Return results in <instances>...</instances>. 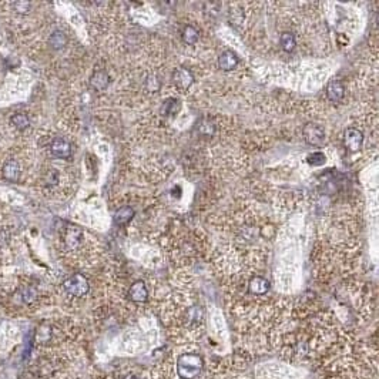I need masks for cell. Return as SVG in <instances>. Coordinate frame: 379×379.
Here are the masks:
<instances>
[{
	"label": "cell",
	"instance_id": "1",
	"mask_svg": "<svg viewBox=\"0 0 379 379\" xmlns=\"http://www.w3.org/2000/svg\"><path fill=\"white\" fill-rule=\"evenodd\" d=\"M210 358L200 345H174L151 369V379H206Z\"/></svg>",
	"mask_w": 379,
	"mask_h": 379
},
{
	"label": "cell",
	"instance_id": "2",
	"mask_svg": "<svg viewBox=\"0 0 379 379\" xmlns=\"http://www.w3.org/2000/svg\"><path fill=\"white\" fill-rule=\"evenodd\" d=\"M248 360L243 355H227L210 362L206 379H252L247 373Z\"/></svg>",
	"mask_w": 379,
	"mask_h": 379
},
{
	"label": "cell",
	"instance_id": "3",
	"mask_svg": "<svg viewBox=\"0 0 379 379\" xmlns=\"http://www.w3.org/2000/svg\"><path fill=\"white\" fill-rule=\"evenodd\" d=\"M126 298L130 302V305L133 307H144L150 302L151 294H150L147 284L143 280H137L134 283L130 284L129 289L126 292Z\"/></svg>",
	"mask_w": 379,
	"mask_h": 379
},
{
	"label": "cell",
	"instance_id": "4",
	"mask_svg": "<svg viewBox=\"0 0 379 379\" xmlns=\"http://www.w3.org/2000/svg\"><path fill=\"white\" fill-rule=\"evenodd\" d=\"M63 289L67 295L73 296V298H83L90 291V283L83 274H73L67 280H65Z\"/></svg>",
	"mask_w": 379,
	"mask_h": 379
},
{
	"label": "cell",
	"instance_id": "5",
	"mask_svg": "<svg viewBox=\"0 0 379 379\" xmlns=\"http://www.w3.org/2000/svg\"><path fill=\"white\" fill-rule=\"evenodd\" d=\"M106 379H151V375H150V369H146L138 365L126 364L111 371L106 376Z\"/></svg>",
	"mask_w": 379,
	"mask_h": 379
},
{
	"label": "cell",
	"instance_id": "6",
	"mask_svg": "<svg viewBox=\"0 0 379 379\" xmlns=\"http://www.w3.org/2000/svg\"><path fill=\"white\" fill-rule=\"evenodd\" d=\"M302 135L309 146H321L325 140V131L320 124H315V123L305 124L302 129Z\"/></svg>",
	"mask_w": 379,
	"mask_h": 379
},
{
	"label": "cell",
	"instance_id": "7",
	"mask_svg": "<svg viewBox=\"0 0 379 379\" xmlns=\"http://www.w3.org/2000/svg\"><path fill=\"white\" fill-rule=\"evenodd\" d=\"M362 143H364V134L362 131L358 129H353V127H349V129L345 130L344 133V146L347 148L348 151H358L361 147H362Z\"/></svg>",
	"mask_w": 379,
	"mask_h": 379
},
{
	"label": "cell",
	"instance_id": "8",
	"mask_svg": "<svg viewBox=\"0 0 379 379\" xmlns=\"http://www.w3.org/2000/svg\"><path fill=\"white\" fill-rule=\"evenodd\" d=\"M174 84L177 86V89L180 90H188L194 83V76L191 74V71L186 69V67H178L177 70L174 71L173 74Z\"/></svg>",
	"mask_w": 379,
	"mask_h": 379
},
{
	"label": "cell",
	"instance_id": "9",
	"mask_svg": "<svg viewBox=\"0 0 379 379\" xmlns=\"http://www.w3.org/2000/svg\"><path fill=\"white\" fill-rule=\"evenodd\" d=\"M63 240H65V244L69 250H76V248L80 247L82 241H83V231L77 227H74V225H70V227L66 228Z\"/></svg>",
	"mask_w": 379,
	"mask_h": 379
},
{
	"label": "cell",
	"instance_id": "10",
	"mask_svg": "<svg viewBox=\"0 0 379 379\" xmlns=\"http://www.w3.org/2000/svg\"><path fill=\"white\" fill-rule=\"evenodd\" d=\"M50 153L57 158H70L71 157V146L70 143L66 142L65 138H54L50 144Z\"/></svg>",
	"mask_w": 379,
	"mask_h": 379
},
{
	"label": "cell",
	"instance_id": "11",
	"mask_svg": "<svg viewBox=\"0 0 379 379\" xmlns=\"http://www.w3.org/2000/svg\"><path fill=\"white\" fill-rule=\"evenodd\" d=\"M327 97L334 102V103H340L345 97V87L341 80H331L327 86Z\"/></svg>",
	"mask_w": 379,
	"mask_h": 379
},
{
	"label": "cell",
	"instance_id": "12",
	"mask_svg": "<svg viewBox=\"0 0 379 379\" xmlns=\"http://www.w3.org/2000/svg\"><path fill=\"white\" fill-rule=\"evenodd\" d=\"M240 63V58L234 52L231 50H227V52L221 53V56L218 58V66L221 70L224 71H231L234 70L235 67Z\"/></svg>",
	"mask_w": 379,
	"mask_h": 379
},
{
	"label": "cell",
	"instance_id": "13",
	"mask_svg": "<svg viewBox=\"0 0 379 379\" xmlns=\"http://www.w3.org/2000/svg\"><path fill=\"white\" fill-rule=\"evenodd\" d=\"M110 83V77L107 74V71L104 70H97L93 73V76L90 78V86L97 91L106 90L107 86Z\"/></svg>",
	"mask_w": 379,
	"mask_h": 379
},
{
	"label": "cell",
	"instance_id": "14",
	"mask_svg": "<svg viewBox=\"0 0 379 379\" xmlns=\"http://www.w3.org/2000/svg\"><path fill=\"white\" fill-rule=\"evenodd\" d=\"M2 175L7 181H17L20 177V166L16 160H9L2 168Z\"/></svg>",
	"mask_w": 379,
	"mask_h": 379
},
{
	"label": "cell",
	"instance_id": "15",
	"mask_svg": "<svg viewBox=\"0 0 379 379\" xmlns=\"http://www.w3.org/2000/svg\"><path fill=\"white\" fill-rule=\"evenodd\" d=\"M133 215H134V210L131 207H122L114 214V221H116V224L124 225L133 218Z\"/></svg>",
	"mask_w": 379,
	"mask_h": 379
},
{
	"label": "cell",
	"instance_id": "16",
	"mask_svg": "<svg viewBox=\"0 0 379 379\" xmlns=\"http://www.w3.org/2000/svg\"><path fill=\"white\" fill-rule=\"evenodd\" d=\"M280 46H281V49H283L284 52H287V53L292 52L296 46L294 34L289 32H284L283 34L280 36Z\"/></svg>",
	"mask_w": 379,
	"mask_h": 379
},
{
	"label": "cell",
	"instance_id": "17",
	"mask_svg": "<svg viewBox=\"0 0 379 379\" xmlns=\"http://www.w3.org/2000/svg\"><path fill=\"white\" fill-rule=\"evenodd\" d=\"M181 37H183V42L187 43V45H195L197 42H198V30L195 29L194 26H186L184 27V30L181 33Z\"/></svg>",
	"mask_w": 379,
	"mask_h": 379
},
{
	"label": "cell",
	"instance_id": "18",
	"mask_svg": "<svg viewBox=\"0 0 379 379\" xmlns=\"http://www.w3.org/2000/svg\"><path fill=\"white\" fill-rule=\"evenodd\" d=\"M49 43L52 46L53 49H56V50H60V49H63L66 45H67V37H66L65 33L62 32H54L50 36V39H49Z\"/></svg>",
	"mask_w": 379,
	"mask_h": 379
},
{
	"label": "cell",
	"instance_id": "19",
	"mask_svg": "<svg viewBox=\"0 0 379 379\" xmlns=\"http://www.w3.org/2000/svg\"><path fill=\"white\" fill-rule=\"evenodd\" d=\"M10 123H12L17 130H26L27 127H29V124H30L29 117H27L26 114H23V113H16V114H13L12 118H10Z\"/></svg>",
	"mask_w": 379,
	"mask_h": 379
},
{
	"label": "cell",
	"instance_id": "20",
	"mask_svg": "<svg viewBox=\"0 0 379 379\" xmlns=\"http://www.w3.org/2000/svg\"><path fill=\"white\" fill-rule=\"evenodd\" d=\"M178 110H180V103L175 98H168L163 104V114H166V116L177 114Z\"/></svg>",
	"mask_w": 379,
	"mask_h": 379
},
{
	"label": "cell",
	"instance_id": "21",
	"mask_svg": "<svg viewBox=\"0 0 379 379\" xmlns=\"http://www.w3.org/2000/svg\"><path fill=\"white\" fill-rule=\"evenodd\" d=\"M325 160H327V158H325V154L321 153V151H315L312 154H309L308 158H307V161H308L311 166H314V167L322 166V164L325 163Z\"/></svg>",
	"mask_w": 379,
	"mask_h": 379
},
{
	"label": "cell",
	"instance_id": "22",
	"mask_svg": "<svg viewBox=\"0 0 379 379\" xmlns=\"http://www.w3.org/2000/svg\"><path fill=\"white\" fill-rule=\"evenodd\" d=\"M22 298H23V301L26 302V304H32L37 298V291H36V288H33V287H27V288L23 289Z\"/></svg>",
	"mask_w": 379,
	"mask_h": 379
},
{
	"label": "cell",
	"instance_id": "23",
	"mask_svg": "<svg viewBox=\"0 0 379 379\" xmlns=\"http://www.w3.org/2000/svg\"><path fill=\"white\" fill-rule=\"evenodd\" d=\"M198 130H200V133L201 134H204V135H210L214 133V130H215V127H214V124L210 122H201L200 123V126H198Z\"/></svg>",
	"mask_w": 379,
	"mask_h": 379
},
{
	"label": "cell",
	"instance_id": "24",
	"mask_svg": "<svg viewBox=\"0 0 379 379\" xmlns=\"http://www.w3.org/2000/svg\"><path fill=\"white\" fill-rule=\"evenodd\" d=\"M30 7H32V3H30V2H16V3H14V10H16L17 13H29Z\"/></svg>",
	"mask_w": 379,
	"mask_h": 379
},
{
	"label": "cell",
	"instance_id": "25",
	"mask_svg": "<svg viewBox=\"0 0 379 379\" xmlns=\"http://www.w3.org/2000/svg\"><path fill=\"white\" fill-rule=\"evenodd\" d=\"M58 180V173L57 171H54V170H52L50 173H49V175H47V184H56Z\"/></svg>",
	"mask_w": 379,
	"mask_h": 379
}]
</instances>
